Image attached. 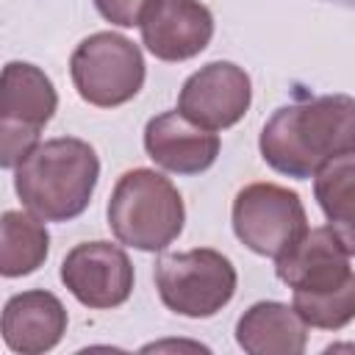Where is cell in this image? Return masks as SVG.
<instances>
[{
  "label": "cell",
  "mask_w": 355,
  "mask_h": 355,
  "mask_svg": "<svg viewBox=\"0 0 355 355\" xmlns=\"http://www.w3.org/2000/svg\"><path fill=\"white\" fill-rule=\"evenodd\" d=\"M355 150V97L322 94L283 105L261 130L263 161L288 178H313L330 158Z\"/></svg>",
  "instance_id": "cell-1"
},
{
  "label": "cell",
  "mask_w": 355,
  "mask_h": 355,
  "mask_svg": "<svg viewBox=\"0 0 355 355\" xmlns=\"http://www.w3.org/2000/svg\"><path fill=\"white\" fill-rule=\"evenodd\" d=\"M97 153L72 136L36 144L14 172L22 205L44 222H67L86 211L97 186Z\"/></svg>",
  "instance_id": "cell-2"
},
{
  "label": "cell",
  "mask_w": 355,
  "mask_h": 355,
  "mask_svg": "<svg viewBox=\"0 0 355 355\" xmlns=\"http://www.w3.org/2000/svg\"><path fill=\"white\" fill-rule=\"evenodd\" d=\"M183 200L169 178L153 169H130L108 200L111 233L136 250L155 252L169 247L183 230Z\"/></svg>",
  "instance_id": "cell-3"
},
{
  "label": "cell",
  "mask_w": 355,
  "mask_h": 355,
  "mask_svg": "<svg viewBox=\"0 0 355 355\" xmlns=\"http://www.w3.org/2000/svg\"><path fill=\"white\" fill-rule=\"evenodd\" d=\"M155 286L169 311L202 319L230 302L236 291V269L216 250H186L158 258Z\"/></svg>",
  "instance_id": "cell-4"
},
{
  "label": "cell",
  "mask_w": 355,
  "mask_h": 355,
  "mask_svg": "<svg viewBox=\"0 0 355 355\" xmlns=\"http://www.w3.org/2000/svg\"><path fill=\"white\" fill-rule=\"evenodd\" d=\"M58 105L50 78L22 61L3 67L0 78V164L17 166L36 144Z\"/></svg>",
  "instance_id": "cell-5"
},
{
  "label": "cell",
  "mask_w": 355,
  "mask_h": 355,
  "mask_svg": "<svg viewBox=\"0 0 355 355\" xmlns=\"http://www.w3.org/2000/svg\"><path fill=\"white\" fill-rule=\"evenodd\" d=\"M69 72L86 103L114 108L139 94L144 83V58L130 39L103 31L75 47Z\"/></svg>",
  "instance_id": "cell-6"
},
{
  "label": "cell",
  "mask_w": 355,
  "mask_h": 355,
  "mask_svg": "<svg viewBox=\"0 0 355 355\" xmlns=\"http://www.w3.org/2000/svg\"><path fill=\"white\" fill-rule=\"evenodd\" d=\"M233 230L252 252L280 258L308 233V216L294 191L250 183L233 200Z\"/></svg>",
  "instance_id": "cell-7"
},
{
  "label": "cell",
  "mask_w": 355,
  "mask_h": 355,
  "mask_svg": "<svg viewBox=\"0 0 355 355\" xmlns=\"http://www.w3.org/2000/svg\"><path fill=\"white\" fill-rule=\"evenodd\" d=\"M61 280L89 308H116L133 291V266L111 241H83L61 263Z\"/></svg>",
  "instance_id": "cell-8"
},
{
  "label": "cell",
  "mask_w": 355,
  "mask_h": 355,
  "mask_svg": "<svg viewBox=\"0 0 355 355\" xmlns=\"http://www.w3.org/2000/svg\"><path fill=\"white\" fill-rule=\"evenodd\" d=\"M250 97V78L241 67L230 61H211L183 83L178 111L208 130H222L247 114Z\"/></svg>",
  "instance_id": "cell-9"
},
{
  "label": "cell",
  "mask_w": 355,
  "mask_h": 355,
  "mask_svg": "<svg viewBox=\"0 0 355 355\" xmlns=\"http://www.w3.org/2000/svg\"><path fill=\"white\" fill-rule=\"evenodd\" d=\"M139 25L147 50L161 61H186L214 36V17L200 0H153Z\"/></svg>",
  "instance_id": "cell-10"
},
{
  "label": "cell",
  "mask_w": 355,
  "mask_h": 355,
  "mask_svg": "<svg viewBox=\"0 0 355 355\" xmlns=\"http://www.w3.org/2000/svg\"><path fill=\"white\" fill-rule=\"evenodd\" d=\"M277 277L294 291H333L349 280V252L333 227L308 230L288 252L275 258Z\"/></svg>",
  "instance_id": "cell-11"
},
{
  "label": "cell",
  "mask_w": 355,
  "mask_h": 355,
  "mask_svg": "<svg viewBox=\"0 0 355 355\" xmlns=\"http://www.w3.org/2000/svg\"><path fill=\"white\" fill-rule=\"evenodd\" d=\"M144 147L158 166L178 175H197L216 161L219 136L186 119L180 111H166L147 122Z\"/></svg>",
  "instance_id": "cell-12"
},
{
  "label": "cell",
  "mask_w": 355,
  "mask_h": 355,
  "mask_svg": "<svg viewBox=\"0 0 355 355\" xmlns=\"http://www.w3.org/2000/svg\"><path fill=\"white\" fill-rule=\"evenodd\" d=\"M67 330V311L50 291L14 294L3 308V338L19 355L53 349Z\"/></svg>",
  "instance_id": "cell-13"
},
{
  "label": "cell",
  "mask_w": 355,
  "mask_h": 355,
  "mask_svg": "<svg viewBox=\"0 0 355 355\" xmlns=\"http://www.w3.org/2000/svg\"><path fill=\"white\" fill-rule=\"evenodd\" d=\"M308 322L283 302H255L236 324V341L250 355H300Z\"/></svg>",
  "instance_id": "cell-14"
},
{
  "label": "cell",
  "mask_w": 355,
  "mask_h": 355,
  "mask_svg": "<svg viewBox=\"0 0 355 355\" xmlns=\"http://www.w3.org/2000/svg\"><path fill=\"white\" fill-rule=\"evenodd\" d=\"M313 194L349 255H355V150L330 158L313 175Z\"/></svg>",
  "instance_id": "cell-15"
},
{
  "label": "cell",
  "mask_w": 355,
  "mask_h": 355,
  "mask_svg": "<svg viewBox=\"0 0 355 355\" xmlns=\"http://www.w3.org/2000/svg\"><path fill=\"white\" fill-rule=\"evenodd\" d=\"M50 236L39 216L6 211L0 222V272L6 277L31 275L47 258Z\"/></svg>",
  "instance_id": "cell-16"
},
{
  "label": "cell",
  "mask_w": 355,
  "mask_h": 355,
  "mask_svg": "<svg viewBox=\"0 0 355 355\" xmlns=\"http://www.w3.org/2000/svg\"><path fill=\"white\" fill-rule=\"evenodd\" d=\"M297 313L322 330H338L355 319V275L333 291H294Z\"/></svg>",
  "instance_id": "cell-17"
},
{
  "label": "cell",
  "mask_w": 355,
  "mask_h": 355,
  "mask_svg": "<svg viewBox=\"0 0 355 355\" xmlns=\"http://www.w3.org/2000/svg\"><path fill=\"white\" fill-rule=\"evenodd\" d=\"M150 3H153V0H94L97 11H100L108 22L122 25V28L139 25Z\"/></svg>",
  "instance_id": "cell-18"
},
{
  "label": "cell",
  "mask_w": 355,
  "mask_h": 355,
  "mask_svg": "<svg viewBox=\"0 0 355 355\" xmlns=\"http://www.w3.org/2000/svg\"><path fill=\"white\" fill-rule=\"evenodd\" d=\"M330 3H341V6H349V8H355V0H330Z\"/></svg>",
  "instance_id": "cell-19"
}]
</instances>
